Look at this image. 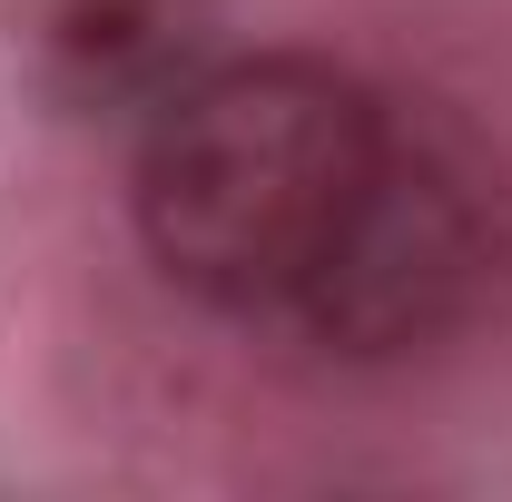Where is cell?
<instances>
[{
    "instance_id": "7a4b0ae2",
    "label": "cell",
    "mask_w": 512,
    "mask_h": 502,
    "mask_svg": "<svg viewBox=\"0 0 512 502\" xmlns=\"http://www.w3.org/2000/svg\"><path fill=\"white\" fill-rule=\"evenodd\" d=\"M483 286H493V207H483V178L453 148H434L424 128L384 119L375 168L355 178L335 237L316 247V266L286 296V315L316 335L325 355L394 365V355L444 345L453 325L483 306Z\"/></svg>"
},
{
    "instance_id": "3957f363",
    "label": "cell",
    "mask_w": 512,
    "mask_h": 502,
    "mask_svg": "<svg viewBox=\"0 0 512 502\" xmlns=\"http://www.w3.org/2000/svg\"><path fill=\"white\" fill-rule=\"evenodd\" d=\"M178 40H188V0H60L50 50L79 89H178Z\"/></svg>"
},
{
    "instance_id": "6da1fadb",
    "label": "cell",
    "mask_w": 512,
    "mask_h": 502,
    "mask_svg": "<svg viewBox=\"0 0 512 502\" xmlns=\"http://www.w3.org/2000/svg\"><path fill=\"white\" fill-rule=\"evenodd\" d=\"M375 148L384 99L335 60L266 50L188 69L168 99H148V138L128 168L138 247L207 306H286Z\"/></svg>"
}]
</instances>
